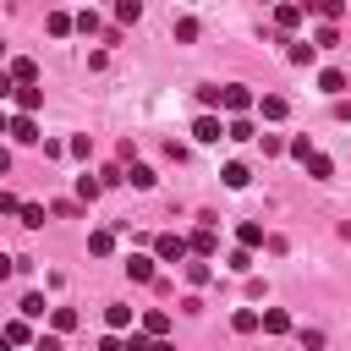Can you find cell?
<instances>
[{"label":"cell","mask_w":351,"mask_h":351,"mask_svg":"<svg viewBox=\"0 0 351 351\" xmlns=\"http://www.w3.org/2000/svg\"><path fill=\"white\" fill-rule=\"evenodd\" d=\"M252 137H258V132H252V121H247V115H236V121H230V143H252Z\"/></svg>","instance_id":"f1b7e54d"},{"label":"cell","mask_w":351,"mask_h":351,"mask_svg":"<svg viewBox=\"0 0 351 351\" xmlns=\"http://www.w3.org/2000/svg\"><path fill=\"white\" fill-rule=\"evenodd\" d=\"M22 225L38 230V225H44V203H22Z\"/></svg>","instance_id":"4dcf8cb0"},{"label":"cell","mask_w":351,"mask_h":351,"mask_svg":"<svg viewBox=\"0 0 351 351\" xmlns=\"http://www.w3.org/2000/svg\"><path fill=\"white\" fill-rule=\"evenodd\" d=\"M27 340H33L27 318H11V324H5V346H27Z\"/></svg>","instance_id":"cb8c5ba5"},{"label":"cell","mask_w":351,"mask_h":351,"mask_svg":"<svg viewBox=\"0 0 351 351\" xmlns=\"http://www.w3.org/2000/svg\"><path fill=\"white\" fill-rule=\"evenodd\" d=\"M258 110H263V121H285V110H291V104H285L280 93H263V99H258Z\"/></svg>","instance_id":"4fadbf2b"},{"label":"cell","mask_w":351,"mask_h":351,"mask_svg":"<svg viewBox=\"0 0 351 351\" xmlns=\"http://www.w3.org/2000/svg\"><path fill=\"white\" fill-rule=\"evenodd\" d=\"M44 27H49V38H66V33L77 27V16H66V11H49V16H44Z\"/></svg>","instance_id":"7c38bea8"},{"label":"cell","mask_w":351,"mask_h":351,"mask_svg":"<svg viewBox=\"0 0 351 351\" xmlns=\"http://www.w3.org/2000/svg\"><path fill=\"white\" fill-rule=\"evenodd\" d=\"M88 252H93V258H110V252H115V230H93V236H88Z\"/></svg>","instance_id":"e0dca14e"},{"label":"cell","mask_w":351,"mask_h":351,"mask_svg":"<svg viewBox=\"0 0 351 351\" xmlns=\"http://www.w3.org/2000/svg\"><path fill=\"white\" fill-rule=\"evenodd\" d=\"M5 132H11V143H38V126H33V115H27V110H22V115H11V126H5Z\"/></svg>","instance_id":"8992f818"},{"label":"cell","mask_w":351,"mask_h":351,"mask_svg":"<svg viewBox=\"0 0 351 351\" xmlns=\"http://www.w3.org/2000/svg\"><path fill=\"white\" fill-rule=\"evenodd\" d=\"M318 88H324L329 99H340V93H346V71H335V66H324V71H318Z\"/></svg>","instance_id":"9c48e42d"},{"label":"cell","mask_w":351,"mask_h":351,"mask_svg":"<svg viewBox=\"0 0 351 351\" xmlns=\"http://www.w3.org/2000/svg\"><path fill=\"white\" fill-rule=\"evenodd\" d=\"M126 274H132L137 285H154V258H148V252H132V258H126Z\"/></svg>","instance_id":"52a82bcc"},{"label":"cell","mask_w":351,"mask_h":351,"mask_svg":"<svg viewBox=\"0 0 351 351\" xmlns=\"http://www.w3.org/2000/svg\"><path fill=\"white\" fill-rule=\"evenodd\" d=\"M71 154H77V159H88V154H93V137H88V132H77V137H71Z\"/></svg>","instance_id":"74e56055"},{"label":"cell","mask_w":351,"mask_h":351,"mask_svg":"<svg viewBox=\"0 0 351 351\" xmlns=\"http://www.w3.org/2000/svg\"><path fill=\"white\" fill-rule=\"evenodd\" d=\"M192 137L197 143H219V137H230V126H219V115H197L192 121Z\"/></svg>","instance_id":"277c9868"},{"label":"cell","mask_w":351,"mask_h":351,"mask_svg":"<svg viewBox=\"0 0 351 351\" xmlns=\"http://www.w3.org/2000/svg\"><path fill=\"white\" fill-rule=\"evenodd\" d=\"M104 324H110V329H126V324H132V307L110 302V307H104Z\"/></svg>","instance_id":"4316f807"},{"label":"cell","mask_w":351,"mask_h":351,"mask_svg":"<svg viewBox=\"0 0 351 351\" xmlns=\"http://www.w3.org/2000/svg\"><path fill=\"white\" fill-rule=\"evenodd\" d=\"M291 329V313L285 307H263V335H285Z\"/></svg>","instance_id":"8fae6325"},{"label":"cell","mask_w":351,"mask_h":351,"mask_svg":"<svg viewBox=\"0 0 351 351\" xmlns=\"http://www.w3.org/2000/svg\"><path fill=\"white\" fill-rule=\"evenodd\" d=\"M154 346H159V335H148V329H143V335H132V340H126V351H154Z\"/></svg>","instance_id":"8d00e7d4"},{"label":"cell","mask_w":351,"mask_h":351,"mask_svg":"<svg viewBox=\"0 0 351 351\" xmlns=\"http://www.w3.org/2000/svg\"><path fill=\"white\" fill-rule=\"evenodd\" d=\"M186 280H192V285H208V280H214L208 258H192V263H186Z\"/></svg>","instance_id":"484cf974"},{"label":"cell","mask_w":351,"mask_h":351,"mask_svg":"<svg viewBox=\"0 0 351 351\" xmlns=\"http://www.w3.org/2000/svg\"><path fill=\"white\" fill-rule=\"evenodd\" d=\"M263 5H269V0H263Z\"/></svg>","instance_id":"7bdbcfd3"},{"label":"cell","mask_w":351,"mask_h":351,"mask_svg":"<svg viewBox=\"0 0 351 351\" xmlns=\"http://www.w3.org/2000/svg\"><path fill=\"white\" fill-rule=\"evenodd\" d=\"M302 5H313L324 22H340V16H346V0H302Z\"/></svg>","instance_id":"d6986e66"},{"label":"cell","mask_w":351,"mask_h":351,"mask_svg":"<svg viewBox=\"0 0 351 351\" xmlns=\"http://www.w3.org/2000/svg\"><path fill=\"white\" fill-rule=\"evenodd\" d=\"M307 176H313V181H329V176H335V159H329V154H313V159H307Z\"/></svg>","instance_id":"44dd1931"},{"label":"cell","mask_w":351,"mask_h":351,"mask_svg":"<svg viewBox=\"0 0 351 351\" xmlns=\"http://www.w3.org/2000/svg\"><path fill=\"white\" fill-rule=\"evenodd\" d=\"M302 11H307L302 0H280V5H274V27H280V33H296V27H302Z\"/></svg>","instance_id":"7a4b0ae2"},{"label":"cell","mask_w":351,"mask_h":351,"mask_svg":"<svg viewBox=\"0 0 351 351\" xmlns=\"http://www.w3.org/2000/svg\"><path fill=\"white\" fill-rule=\"evenodd\" d=\"M313 49L318 44H291V66H313Z\"/></svg>","instance_id":"e575fe53"},{"label":"cell","mask_w":351,"mask_h":351,"mask_svg":"<svg viewBox=\"0 0 351 351\" xmlns=\"http://www.w3.org/2000/svg\"><path fill=\"white\" fill-rule=\"evenodd\" d=\"M126 181H132V186H137V192H148V186H154V170H148V165H137V159H132V170H126Z\"/></svg>","instance_id":"d4e9b609"},{"label":"cell","mask_w":351,"mask_h":351,"mask_svg":"<svg viewBox=\"0 0 351 351\" xmlns=\"http://www.w3.org/2000/svg\"><path fill=\"white\" fill-rule=\"evenodd\" d=\"M154 252H159V258H165V263H181V258H186V252H192V241H186V236H176V230H165V236H159V241H154Z\"/></svg>","instance_id":"6da1fadb"},{"label":"cell","mask_w":351,"mask_h":351,"mask_svg":"<svg viewBox=\"0 0 351 351\" xmlns=\"http://www.w3.org/2000/svg\"><path fill=\"white\" fill-rule=\"evenodd\" d=\"M11 82H38V66H33L27 55H16V60H11Z\"/></svg>","instance_id":"ffe728a7"},{"label":"cell","mask_w":351,"mask_h":351,"mask_svg":"<svg viewBox=\"0 0 351 351\" xmlns=\"http://www.w3.org/2000/svg\"><path fill=\"white\" fill-rule=\"evenodd\" d=\"M49 214H55V219H77V214H82V208H77V203H66V197H60V203H55V208H49Z\"/></svg>","instance_id":"f35d334b"},{"label":"cell","mask_w":351,"mask_h":351,"mask_svg":"<svg viewBox=\"0 0 351 351\" xmlns=\"http://www.w3.org/2000/svg\"><path fill=\"white\" fill-rule=\"evenodd\" d=\"M143 329L165 340V329H170V313H165V307H148V313H143Z\"/></svg>","instance_id":"ac0fdd59"},{"label":"cell","mask_w":351,"mask_h":351,"mask_svg":"<svg viewBox=\"0 0 351 351\" xmlns=\"http://www.w3.org/2000/svg\"><path fill=\"white\" fill-rule=\"evenodd\" d=\"M291 154H296V159H302V165H307V159H313V154H318V148H313V143H307V132H302V137H291Z\"/></svg>","instance_id":"d590c367"},{"label":"cell","mask_w":351,"mask_h":351,"mask_svg":"<svg viewBox=\"0 0 351 351\" xmlns=\"http://www.w3.org/2000/svg\"><path fill=\"white\" fill-rule=\"evenodd\" d=\"M11 99H16V110H27V115H33V110L44 104V88H33V82H16V88H11Z\"/></svg>","instance_id":"5b68a950"},{"label":"cell","mask_w":351,"mask_h":351,"mask_svg":"<svg viewBox=\"0 0 351 351\" xmlns=\"http://www.w3.org/2000/svg\"><path fill=\"white\" fill-rule=\"evenodd\" d=\"M22 318H44V296H38V291L22 296Z\"/></svg>","instance_id":"1f68e13d"},{"label":"cell","mask_w":351,"mask_h":351,"mask_svg":"<svg viewBox=\"0 0 351 351\" xmlns=\"http://www.w3.org/2000/svg\"><path fill=\"white\" fill-rule=\"evenodd\" d=\"M154 351H176V346H170V340H159V346H154Z\"/></svg>","instance_id":"b9f144b4"},{"label":"cell","mask_w":351,"mask_h":351,"mask_svg":"<svg viewBox=\"0 0 351 351\" xmlns=\"http://www.w3.org/2000/svg\"><path fill=\"white\" fill-rule=\"evenodd\" d=\"M214 247H219L214 225H197V236H192V252H197V258H214Z\"/></svg>","instance_id":"30bf717a"},{"label":"cell","mask_w":351,"mask_h":351,"mask_svg":"<svg viewBox=\"0 0 351 351\" xmlns=\"http://www.w3.org/2000/svg\"><path fill=\"white\" fill-rule=\"evenodd\" d=\"M49 324H55V335H71V329H77V307H55Z\"/></svg>","instance_id":"603a6c76"},{"label":"cell","mask_w":351,"mask_h":351,"mask_svg":"<svg viewBox=\"0 0 351 351\" xmlns=\"http://www.w3.org/2000/svg\"><path fill=\"white\" fill-rule=\"evenodd\" d=\"M192 38H197V16H181L176 22V44H192Z\"/></svg>","instance_id":"f546056e"},{"label":"cell","mask_w":351,"mask_h":351,"mask_svg":"<svg viewBox=\"0 0 351 351\" xmlns=\"http://www.w3.org/2000/svg\"><path fill=\"white\" fill-rule=\"evenodd\" d=\"M99 192H104V176H88V170H82V176H77V197H82V203H93Z\"/></svg>","instance_id":"9a60e30c"},{"label":"cell","mask_w":351,"mask_h":351,"mask_svg":"<svg viewBox=\"0 0 351 351\" xmlns=\"http://www.w3.org/2000/svg\"><path fill=\"white\" fill-rule=\"evenodd\" d=\"M219 176H225V186H236V192H241V186H247V181H252V170H247V165H241V159H230V165H225V170H219Z\"/></svg>","instance_id":"5bb4252c"},{"label":"cell","mask_w":351,"mask_h":351,"mask_svg":"<svg viewBox=\"0 0 351 351\" xmlns=\"http://www.w3.org/2000/svg\"><path fill=\"white\" fill-rule=\"evenodd\" d=\"M115 16H121V22H137V16H143V0H115Z\"/></svg>","instance_id":"d6a6232c"},{"label":"cell","mask_w":351,"mask_h":351,"mask_svg":"<svg viewBox=\"0 0 351 351\" xmlns=\"http://www.w3.org/2000/svg\"><path fill=\"white\" fill-rule=\"evenodd\" d=\"M230 329H236V335H252V329H263V313H252V307H236V313H230Z\"/></svg>","instance_id":"ba28073f"},{"label":"cell","mask_w":351,"mask_h":351,"mask_svg":"<svg viewBox=\"0 0 351 351\" xmlns=\"http://www.w3.org/2000/svg\"><path fill=\"white\" fill-rule=\"evenodd\" d=\"M258 99H252V88H241V82H230L225 88V99H219V110H230V115H247Z\"/></svg>","instance_id":"3957f363"},{"label":"cell","mask_w":351,"mask_h":351,"mask_svg":"<svg viewBox=\"0 0 351 351\" xmlns=\"http://www.w3.org/2000/svg\"><path fill=\"white\" fill-rule=\"evenodd\" d=\"M99 351H126V340H115V335H104V340H99Z\"/></svg>","instance_id":"60d3db41"},{"label":"cell","mask_w":351,"mask_h":351,"mask_svg":"<svg viewBox=\"0 0 351 351\" xmlns=\"http://www.w3.org/2000/svg\"><path fill=\"white\" fill-rule=\"evenodd\" d=\"M38 351H60V335H38Z\"/></svg>","instance_id":"ab89813d"},{"label":"cell","mask_w":351,"mask_h":351,"mask_svg":"<svg viewBox=\"0 0 351 351\" xmlns=\"http://www.w3.org/2000/svg\"><path fill=\"white\" fill-rule=\"evenodd\" d=\"M313 44H318V49H335V44H340V27H335V22H324V27L313 33Z\"/></svg>","instance_id":"83f0119b"},{"label":"cell","mask_w":351,"mask_h":351,"mask_svg":"<svg viewBox=\"0 0 351 351\" xmlns=\"http://www.w3.org/2000/svg\"><path fill=\"white\" fill-rule=\"evenodd\" d=\"M225 269H230V274H252V247H236V252L225 258Z\"/></svg>","instance_id":"7402d4cb"},{"label":"cell","mask_w":351,"mask_h":351,"mask_svg":"<svg viewBox=\"0 0 351 351\" xmlns=\"http://www.w3.org/2000/svg\"><path fill=\"white\" fill-rule=\"evenodd\" d=\"M77 33L93 38V33H99V16H93V11H77Z\"/></svg>","instance_id":"836d02e7"},{"label":"cell","mask_w":351,"mask_h":351,"mask_svg":"<svg viewBox=\"0 0 351 351\" xmlns=\"http://www.w3.org/2000/svg\"><path fill=\"white\" fill-rule=\"evenodd\" d=\"M236 241H241V247H263V225H258V219H241V225H236Z\"/></svg>","instance_id":"2e32d148"}]
</instances>
